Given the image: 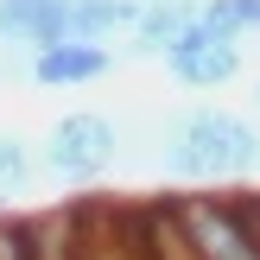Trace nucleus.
I'll use <instances>...</instances> for the list:
<instances>
[{
  "mask_svg": "<svg viewBox=\"0 0 260 260\" xmlns=\"http://www.w3.org/2000/svg\"><path fill=\"white\" fill-rule=\"evenodd\" d=\"M159 165L184 184H222V178H248L260 165V134L229 108H190L165 127Z\"/></svg>",
  "mask_w": 260,
  "mask_h": 260,
  "instance_id": "obj_1",
  "label": "nucleus"
},
{
  "mask_svg": "<svg viewBox=\"0 0 260 260\" xmlns=\"http://www.w3.org/2000/svg\"><path fill=\"white\" fill-rule=\"evenodd\" d=\"M197 260H260V197H165Z\"/></svg>",
  "mask_w": 260,
  "mask_h": 260,
  "instance_id": "obj_2",
  "label": "nucleus"
},
{
  "mask_svg": "<svg viewBox=\"0 0 260 260\" xmlns=\"http://www.w3.org/2000/svg\"><path fill=\"white\" fill-rule=\"evenodd\" d=\"M114 152H121L114 121L95 114V108H76V114H63V121L51 127V140H45V172L63 178V184H95V178L114 165Z\"/></svg>",
  "mask_w": 260,
  "mask_h": 260,
  "instance_id": "obj_3",
  "label": "nucleus"
},
{
  "mask_svg": "<svg viewBox=\"0 0 260 260\" xmlns=\"http://www.w3.org/2000/svg\"><path fill=\"white\" fill-rule=\"evenodd\" d=\"M165 70H172L184 89H222L229 76L241 70V51H235V45H222V38H210L203 25H190V32L178 38L172 51H165Z\"/></svg>",
  "mask_w": 260,
  "mask_h": 260,
  "instance_id": "obj_4",
  "label": "nucleus"
},
{
  "mask_svg": "<svg viewBox=\"0 0 260 260\" xmlns=\"http://www.w3.org/2000/svg\"><path fill=\"white\" fill-rule=\"evenodd\" d=\"M0 45L32 57L63 45V0H0Z\"/></svg>",
  "mask_w": 260,
  "mask_h": 260,
  "instance_id": "obj_5",
  "label": "nucleus"
},
{
  "mask_svg": "<svg viewBox=\"0 0 260 260\" xmlns=\"http://www.w3.org/2000/svg\"><path fill=\"white\" fill-rule=\"evenodd\" d=\"M108 45H51L38 51V57H25V76H32L38 89H76V83H95V76H108Z\"/></svg>",
  "mask_w": 260,
  "mask_h": 260,
  "instance_id": "obj_6",
  "label": "nucleus"
},
{
  "mask_svg": "<svg viewBox=\"0 0 260 260\" xmlns=\"http://www.w3.org/2000/svg\"><path fill=\"white\" fill-rule=\"evenodd\" d=\"M197 7L203 0H140V19H134L127 51H134V57H165V51L197 25Z\"/></svg>",
  "mask_w": 260,
  "mask_h": 260,
  "instance_id": "obj_7",
  "label": "nucleus"
},
{
  "mask_svg": "<svg viewBox=\"0 0 260 260\" xmlns=\"http://www.w3.org/2000/svg\"><path fill=\"white\" fill-rule=\"evenodd\" d=\"M140 19V0H63V38L70 45H102Z\"/></svg>",
  "mask_w": 260,
  "mask_h": 260,
  "instance_id": "obj_8",
  "label": "nucleus"
},
{
  "mask_svg": "<svg viewBox=\"0 0 260 260\" xmlns=\"http://www.w3.org/2000/svg\"><path fill=\"white\" fill-rule=\"evenodd\" d=\"M197 25L210 38H222V45H235V38L260 32V0H203V7H197Z\"/></svg>",
  "mask_w": 260,
  "mask_h": 260,
  "instance_id": "obj_9",
  "label": "nucleus"
},
{
  "mask_svg": "<svg viewBox=\"0 0 260 260\" xmlns=\"http://www.w3.org/2000/svg\"><path fill=\"white\" fill-rule=\"evenodd\" d=\"M25 184H32V152H25V140L0 134V197H19Z\"/></svg>",
  "mask_w": 260,
  "mask_h": 260,
  "instance_id": "obj_10",
  "label": "nucleus"
},
{
  "mask_svg": "<svg viewBox=\"0 0 260 260\" xmlns=\"http://www.w3.org/2000/svg\"><path fill=\"white\" fill-rule=\"evenodd\" d=\"M254 102H260V89H254Z\"/></svg>",
  "mask_w": 260,
  "mask_h": 260,
  "instance_id": "obj_11",
  "label": "nucleus"
}]
</instances>
